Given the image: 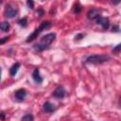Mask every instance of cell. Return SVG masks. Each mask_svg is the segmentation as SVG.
Masks as SVG:
<instances>
[{
	"mask_svg": "<svg viewBox=\"0 0 121 121\" xmlns=\"http://www.w3.org/2000/svg\"><path fill=\"white\" fill-rule=\"evenodd\" d=\"M26 5H27V6H28V8H29V9H31L34 8V2H33V1H31V0H28V1L26 2Z\"/></svg>",
	"mask_w": 121,
	"mask_h": 121,
	"instance_id": "cell-18",
	"label": "cell"
},
{
	"mask_svg": "<svg viewBox=\"0 0 121 121\" xmlns=\"http://www.w3.org/2000/svg\"><path fill=\"white\" fill-rule=\"evenodd\" d=\"M20 66H21V64H20L19 62L13 63V64L11 65V67L9 68V75H10L11 77H14V76L17 74V72H18Z\"/></svg>",
	"mask_w": 121,
	"mask_h": 121,
	"instance_id": "cell-11",
	"label": "cell"
},
{
	"mask_svg": "<svg viewBox=\"0 0 121 121\" xmlns=\"http://www.w3.org/2000/svg\"><path fill=\"white\" fill-rule=\"evenodd\" d=\"M18 24H19L21 26H23V27H26V26H27V20H26V18H22V19H20V20L18 21Z\"/></svg>",
	"mask_w": 121,
	"mask_h": 121,
	"instance_id": "cell-14",
	"label": "cell"
},
{
	"mask_svg": "<svg viewBox=\"0 0 121 121\" xmlns=\"http://www.w3.org/2000/svg\"><path fill=\"white\" fill-rule=\"evenodd\" d=\"M18 13V9L16 6L12 4H8L5 9V16L7 18H14Z\"/></svg>",
	"mask_w": 121,
	"mask_h": 121,
	"instance_id": "cell-4",
	"label": "cell"
},
{
	"mask_svg": "<svg viewBox=\"0 0 121 121\" xmlns=\"http://www.w3.org/2000/svg\"><path fill=\"white\" fill-rule=\"evenodd\" d=\"M9 27H10V25H9V23L7 22V21L2 22L1 25H0V29H1L3 32H7V31L9 29Z\"/></svg>",
	"mask_w": 121,
	"mask_h": 121,
	"instance_id": "cell-12",
	"label": "cell"
},
{
	"mask_svg": "<svg viewBox=\"0 0 121 121\" xmlns=\"http://www.w3.org/2000/svg\"><path fill=\"white\" fill-rule=\"evenodd\" d=\"M1 119H2L3 121H4V119H5V112H1Z\"/></svg>",
	"mask_w": 121,
	"mask_h": 121,
	"instance_id": "cell-21",
	"label": "cell"
},
{
	"mask_svg": "<svg viewBox=\"0 0 121 121\" xmlns=\"http://www.w3.org/2000/svg\"><path fill=\"white\" fill-rule=\"evenodd\" d=\"M120 2H121V0H119V1H115V2H112V3L116 5V4H118V3H120Z\"/></svg>",
	"mask_w": 121,
	"mask_h": 121,
	"instance_id": "cell-22",
	"label": "cell"
},
{
	"mask_svg": "<svg viewBox=\"0 0 121 121\" xmlns=\"http://www.w3.org/2000/svg\"><path fill=\"white\" fill-rule=\"evenodd\" d=\"M26 95V89H18V90L15 91V93H14V97H15V99H16L18 102L23 101V100L25 99Z\"/></svg>",
	"mask_w": 121,
	"mask_h": 121,
	"instance_id": "cell-8",
	"label": "cell"
},
{
	"mask_svg": "<svg viewBox=\"0 0 121 121\" xmlns=\"http://www.w3.org/2000/svg\"><path fill=\"white\" fill-rule=\"evenodd\" d=\"M9 40V37H4V39H2L1 41H0V43H4L6 41H8Z\"/></svg>",
	"mask_w": 121,
	"mask_h": 121,
	"instance_id": "cell-20",
	"label": "cell"
},
{
	"mask_svg": "<svg viewBox=\"0 0 121 121\" xmlns=\"http://www.w3.org/2000/svg\"><path fill=\"white\" fill-rule=\"evenodd\" d=\"M55 38H56L55 33H48V34L43 36L41 38L40 42L33 45V48L37 52H42V51H43L49 47V45L52 43V42L55 40Z\"/></svg>",
	"mask_w": 121,
	"mask_h": 121,
	"instance_id": "cell-1",
	"label": "cell"
},
{
	"mask_svg": "<svg viewBox=\"0 0 121 121\" xmlns=\"http://www.w3.org/2000/svg\"><path fill=\"white\" fill-rule=\"evenodd\" d=\"M21 121H34V116L31 113H27L21 118Z\"/></svg>",
	"mask_w": 121,
	"mask_h": 121,
	"instance_id": "cell-13",
	"label": "cell"
},
{
	"mask_svg": "<svg viewBox=\"0 0 121 121\" xmlns=\"http://www.w3.org/2000/svg\"><path fill=\"white\" fill-rule=\"evenodd\" d=\"M37 14H38L40 17H41V16H43V10L42 9H39L37 10Z\"/></svg>",
	"mask_w": 121,
	"mask_h": 121,
	"instance_id": "cell-19",
	"label": "cell"
},
{
	"mask_svg": "<svg viewBox=\"0 0 121 121\" xmlns=\"http://www.w3.org/2000/svg\"><path fill=\"white\" fill-rule=\"evenodd\" d=\"M51 26H52V23H51L50 21H44V22H42L41 25H40V26L37 27V28L32 32V34H30V35L27 37V39H26V43H30V42H32L33 40H35L41 32H43V30H45V29L51 27Z\"/></svg>",
	"mask_w": 121,
	"mask_h": 121,
	"instance_id": "cell-3",
	"label": "cell"
},
{
	"mask_svg": "<svg viewBox=\"0 0 121 121\" xmlns=\"http://www.w3.org/2000/svg\"><path fill=\"white\" fill-rule=\"evenodd\" d=\"M121 50V43H118L117 45H115L113 48H112V52H114V53H117V52H119Z\"/></svg>",
	"mask_w": 121,
	"mask_h": 121,
	"instance_id": "cell-15",
	"label": "cell"
},
{
	"mask_svg": "<svg viewBox=\"0 0 121 121\" xmlns=\"http://www.w3.org/2000/svg\"><path fill=\"white\" fill-rule=\"evenodd\" d=\"M32 79L37 83H42L43 82V78L40 75V71H39L38 68L33 70V72H32Z\"/></svg>",
	"mask_w": 121,
	"mask_h": 121,
	"instance_id": "cell-10",
	"label": "cell"
},
{
	"mask_svg": "<svg viewBox=\"0 0 121 121\" xmlns=\"http://www.w3.org/2000/svg\"><path fill=\"white\" fill-rule=\"evenodd\" d=\"M111 60V57L105 54H94V55H90L85 59V62L89 63V64H102L104 62H107Z\"/></svg>",
	"mask_w": 121,
	"mask_h": 121,
	"instance_id": "cell-2",
	"label": "cell"
},
{
	"mask_svg": "<svg viewBox=\"0 0 121 121\" xmlns=\"http://www.w3.org/2000/svg\"><path fill=\"white\" fill-rule=\"evenodd\" d=\"M80 10H81V6H80L79 4H77V5L75 6L74 12H75V13H79V12H80Z\"/></svg>",
	"mask_w": 121,
	"mask_h": 121,
	"instance_id": "cell-16",
	"label": "cell"
},
{
	"mask_svg": "<svg viewBox=\"0 0 121 121\" xmlns=\"http://www.w3.org/2000/svg\"><path fill=\"white\" fill-rule=\"evenodd\" d=\"M52 95H53L54 97H56V98H58V99H60V98H63V97L65 96L66 91H65V89L63 88V86H58V87L55 89V91L53 92Z\"/></svg>",
	"mask_w": 121,
	"mask_h": 121,
	"instance_id": "cell-6",
	"label": "cell"
},
{
	"mask_svg": "<svg viewBox=\"0 0 121 121\" xmlns=\"http://www.w3.org/2000/svg\"><path fill=\"white\" fill-rule=\"evenodd\" d=\"M95 22H96L97 25H100L104 30H107V29L110 27V20H109V18H107V17H102V16H100V17H98V18L95 20Z\"/></svg>",
	"mask_w": 121,
	"mask_h": 121,
	"instance_id": "cell-5",
	"label": "cell"
},
{
	"mask_svg": "<svg viewBox=\"0 0 121 121\" xmlns=\"http://www.w3.org/2000/svg\"><path fill=\"white\" fill-rule=\"evenodd\" d=\"M100 14H101V11H100L99 9L93 8V9H91L88 11L87 17H88V19H90V20H96L98 17H100Z\"/></svg>",
	"mask_w": 121,
	"mask_h": 121,
	"instance_id": "cell-7",
	"label": "cell"
},
{
	"mask_svg": "<svg viewBox=\"0 0 121 121\" xmlns=\"http://www.w3.org/2000/svg\"><path fill=\"white\" fill-rule=\"evenodd\" d=\"M85 36V34H83V33H79V34H78V35H76V37H75V40L76 41H78V40H81L83 37Z\"/></svg>",
	"mask_w": 121,
	"mask_h": 121,
	"instance_id": "cell-17",
	"label": "cell"
},
{
	"mask_svg": "<svg viewBox=\"0 0 121 121\" xmlns=\"http://www.w3.org/2000/svg\"><path fill=\"white\" fill-rule=\"evenodd\" d=\"M43 111H44L45 112H53L56 111V107H55V105L52 104V103L49 102V101H46V102L43 103Z\"/></svg>",
	"mask_w": 121,
	"mask_h": 121,
	"instance_id": "cell-9",
	"label": "cell"
}]
</instances>
